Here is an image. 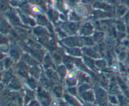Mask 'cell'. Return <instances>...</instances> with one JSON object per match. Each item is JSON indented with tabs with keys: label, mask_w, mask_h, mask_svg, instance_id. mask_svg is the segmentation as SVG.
Masks as SVG:
<instances>
[{
	"label": "cell",
	"mask_w": 129,
	"mask_h": 106,
	"mask_svg": "<svg viewBox=\"0 0 129 106\" xmlns=\"http://www.w3.org/2000/svg\"><path fill=\"white\" fill-rule=\"evenodd\" d=\"M127 31L129 33V25L127 26Z\"/></svg>",
	"instance_id": "obj_36"
},
{
	"label": "cell",
	"mask_w": 129,
	"mask_h": 106,
	"mask_svg": "<svg viewBox=\"0 0 129 106\" xmlns=\"http://www.w3.org/2000/svg\"><path fill=\"white\" fill-rule=\"evenodd\" d=\"M42 83L43 85H44L46 88L49 87L50 86V82H49V80H46V79H44L42 80Z\"/></svg>",
	"instance_id": "obj_29"
},
{
	"label": "cell",
	"mask_w": 129,
	"mask_h": 106,
	"mask_svg": "<svg viewBox=\"0 0 129 106\" xmlns=\"http://www.w3.org/2000/svg\"><path fill=\"white\" fill-rule=\"evenodd\" d=\"M28 106H40V105L37 102L35 101V100H33V101H31V102L28 104Z\"/></svg>",
	"instance_id": "obj_33"
},
{
	"label": "cell",
	"mask_w": 129,
	"mask_h": 106,
	"mask_svg": "<svg viewBox=\"0 0 129 106\" xmlns=\"http://www.w3.org/2000/svg\"><path fill=\"white\" fill-rule=\"evenodd\" d=\"M24 57H24V60H25L26 62H28V64H31V65H35L36 62H35V60H33L31 57H30L28 56V55H25Z\"/></svg>",
	"instance_id": "obj_24"
},
{
	"label": "cell",
	"mask_w": 129,
	"mask_h": 106,
	"mask_svg": "<svg viewBox=\"0 0 129 106\" xmlns=\"http://www.w3.org/2000/svg\"><path fill=\"white\" fill-rule=\"evenodd\" d=\"M94 8L97 10H100L102 11H107V12H110L115 13V6L114 5H110L108 3L104 1H98L93 5Z\"/></svg>",
	"instance_id": "obj_3"
},
{
	"label": "cell",
	"mask_w": 129,
	"mask_h": 106,
	"mask_svg": "<svg viewBox=\"0 0 129 106\" xmlns=\"http://www.w3.org/2000/svg\"><path fill=\"white\" fill-rule=\"evenodd\" d=\"M55 4H56V6L59 10H62L64 9V2L63 0H55Z\"/></svg>",
	"instance_id": "obj_22"
},
{
	"label": "cell",
	"mask_w": 129,
	"mask_h": 106,
	"mask_svg": "<svg viewBox=\"0 0 129 106\" xmlns=\"http://www.w3.org/2000/svg\"><path fill=\"white\" fill-rule=\"evenodd\" d=\"M5 17L7 18L11 25L15 26H20L21 25V21L20 16L18 13L17 10L13 8H11L6 13L3 14Z\"/></svg>",
	"instance_id": "obj_1"
},
{
	"label": "cell",
	"mask_w": 129,
	"mask_h": 106,
	"mask_svg": "<svg viewBox=\"0 0 129 106\" xmlns=\"http://www.w3.org/2000/svg\"><path fill=\"white\" fill-rule=\"evenodd\" d=\"M103 33H101V32H97L96 33V35H94V38L96 39V40H101V39L103 38Z\"/></svg>",
	"instance_id": "obj_28"
},
{
	"label": "cell",
	"mask_w": 129,
	"mask_h": 106,
	"mask_svg": "<svg viewBox=\"0 0 129 106\" xmlns=\"http://www.w3.org/2000/svg\"><path fill=\"white\" fill-rule=\"evenodd\" d=\"M9 87L11 89H15V90H17L20 88V84L15 79H12L11 81L9 83Z\"/></svg>",
	"instance_id": "obj_14"
},
{
	"label": "cell",
	"mask_w": 129,
	"mask_h": 106,
	"mask_svg": "<svg viewBox=\"0 0 129 106\" xmlns=\"http://www.w3.org/2000/svg\"><path fill=\"white\" fill-rule=\"evenodd\" d=\"M66 97L67 101H68V102L69 103V104H71V105H78V102H77V101L76 100H74V99H73V97H71L68 96V95H66Z\"/></svg>",
	"instance_id": "obj_23"
},
{
	"label": "cell",
	"mask_w": 129,
	"mask_h": 106,
	"mask_svg": "<svg viewBox=\"0 0 129 106\" xmlns=\"http://www.w3.org/2000/svg\"><path fill=\"white\" fill-rule=\"evenodd\" d=\"M28 3L35 5V6H39V7H43L45 5V1L44 0H26Z\"/></svg>",
	"instance_id": "obj_15"
},
{
	"label": "cell",
	"mask_w": 129,
	"mask_h": 106,
	"mask_svg": "<svg viewBox=\"0 0 129 106\" xmlns=\"http://www.w3.org/2000/svg\"><path fill=\"white\" fill-rule=\"evenodd\" d=\"M93 30V26L89 23H86L81 29V32L84 35H88L91 33Z\"/></svg>",
	"instance_id": "obj_8"
},
{
	"label": "cell",
	"mask_w": 129,
	"mask_h": 106,
	"mask_svg": "<svg viewBox=\"0 0 129 106\" xmlns=\"http://www.w3.org/2000/svg\"><path fill=\"white\" fill-rule=\"evenodd\" d=\"M115 25L118 30L120 31H123L125 30V26L122 21H116Z\"/></svg>",
	"instance_id": "obj_17"
},
{
	"label": "cell",
	"mask_w": 129,
	"mask_h": 106,
	"mask_svg": "<svg viewBox=\"0 0 129 106\" xmlns=\"http://www.w3.org/2000/svg\"><path fill=\"white\" fill-rule=\"evenodd\" d=\"M60 106H69L65 103H60Z\"/></svg>",
	"instance_id": "obj_35"
},
{
	"label": "cell",
	"mask_w": 129,
	"mask_h": 106,
	"mask_svg": "<svg viewBox=\"0 0 129 106\" xmlns=\"http://www.w3.org/2000/svg\"><path fill=\"white\" fill-rule=\"evenodd\" d=\"M18 73L20 75L24 77L27 76V69L23 63H21L20 64V66L18 68Z\"/></svg>",
	"instance_id": "obj_12"
},
{
	"label": "cell",
	"mask_w": 129,
	"mask_h": 106,
	"mask_svg": "<svg viewBox=\"0 0 129 106\" xmlns=\"http://www.w3.org/2000/svg\"><path fill=\"white\" fill-rule=\"evenodd\" d=\"M120 4H123V5H125L126 6H129V0H118Z\"/></svg>",
	"instance_id": "obj_32"
},
{
	"label": "cell",
	"mask_w": 129,
	"mask_h": 106,
	"mask_svg": "<svg viewBox=\"0 0 129 106\" xmlns=\"http://www.w3.org/2000/svg\"><path fill=\"white\" fill-rule=\"evenodd\" d=\"M59 75L61 78L64 77V75H66V70L64 67H61L59 69Z\"/></svg>",
	"instance_id": "obj_27"
},
{
	"label": "cell",
	"mask_w": 129,
	"mask_h": 106,
	"mask_svg": "<svg viewBox=\"0 0 129 106\" xmlns=\"http://www.w3.org/2000/svg\"><path fill=\"white\" fill-rule=\"evenodd\" d=\"M103 1H105V2L108 3L110 4V5H117V3H118V0H103Z\"/></svg>",
	"instance_id": "obj_30"
},
{
	"label": "cell",
	"mask_w": 129,
	"mask_h": 106,
	"mask_svg": "<svg viewBox=\"0 0 129 106\" xmlns=\"http://www.w3.org/2000/svg\"><path fill=\"white\" fill-rule=\"evenodd\" d=\"M115 15L113 13L107 12L100 10H94L92 12V16L94 19H105L107 18H112Z\"/></svg>",
	"instance_id": "obj_4"
},
{
	"label": "cell",
	"mask_w": 129,
	"mask_h": 106,
	"mask_svg": "<svg viewBox=\"0 0 129 106\" xmlns=\"http://www.w3.org/2000/svg\"><path fill=\"white\" fill-rule=\"evenodd\" d=\"M82 97L84 100L88 102H93L94 100V95L91 92H84L82 94Z\"/></svg>",
	"instance_id": "obj_10"
},
{
	"label": "cell",
	"mask_w": 129,
	"mask_h": 106,
	"mask_svg": "<svg viewBox=\"0 0 129 106\" xmlns=\"http://www.w3.org/2000/svg\"><path fill=\"white\" fill-rule=\"evenodd\" d=\"M123 18H124L125 21L129 24V10L127 11V13H125V15L123 16Z\"/></svg>",
	"instance_id": "obj_31"
},
{
	"label": "cell",
	"mask_w": 129,
	"mask_h": 106,
	"mask_svg": "<svg viewBox=\"0 0 129 106\" xmlns=\"http://www.w3.org/2000/svg\"><path fill=\"white\" fill-rule=\"evenodd\" d=\"M8 42V39L5 36V35L0 33V46L6 45Z\"/></svg>",
	"instance_id": "obj_18"
},
{
	"label": "cell",
	"mask_w": 129,
	"mask_h": 106,
	"mask_svg": "<svg viewBox=\"0 0 129 106\" xmlns=\"http://www.w3.org/2000/svg\"><path fill=\"white\" fill-rule=\"evenodd\" d=\"M34 33H36L37 35L41 36L42 35H45V33H47V32L43 27L38 26V27H36L34 29Z\"/></svg>",
	"instance_id": "obj_16"
},
{
	"label": "cell",
	"mask_w": 129,
	"mask_h": 106,
	"mask_svg": "<svg viewBox=\"0 0 129 106\" xmlns=\"http://www.w3.org/2000/svg\"><path fill=\"white\" fill-rule=\"evenodd\" d=\"M5 59V55L1 51H0V62Z\"/></svg>",
	"instance_id": "obj_34"
},
{
	"label": "cell",
	"mask_w": 129,
	"mask_h": 106,
	"mask_svg": "<svg viewBox=\"0 0 129 106\" xmlns=\"http://www.w3.org/2000/svg\"><path fill=\"white\" fill-rule=\"evenodd\" d=\"M127 11H128L127 6L123 4H120V5H117V6L115 7V15L118 16H123L125 15Z\"/></svg>",
	"instance_id": "obj_5"
},
{
	"label": "cell",
	"mask_w": 129,
	"mask_h": 106,
	"mask_svg": "<svg viewBox=\"0 0 129 106\" xmlns=\"http://www.w3.org/2000/svg\"><path fill=\"white\" fill-rule=\"evenodd\" d=\"M3 64V66L5 67L6 69H8V68H9L11 65L12 61H11V59L8 58V59H5V60H4V62Z\"/></svg>",
	"instance_id": "obj_21"
},
{
	"label": "cell",
	"mask_w": 129,
	"mask_h": 106,
	"mask_svg": "<svg viewBox=\"0 0 129 106\" xmlns=\"http://www.w3.org/2000/svg\"><path fill=\"white\" fill-rule=\"evenodd\" d=\"M12 30L11 25L7 18L3 14H0V33L3 35H6L10 33Z\"/></svg>",
	"instance_id": "obj_2"
},
{
	"label": "cell",
	"mask_w": 129,
	"mask_h": 106,
	"mask_svg": "<svg viewBox=\"0 0 129 106\" xmlns=\"http://www.w3.org/2000/svg\"><path fill=\"white\" fill-rule=\"evenodd\" d=\"M96 98L98 99V101L100 102V104H106V97H107V94L106 92L103 90L102 89H99L98 91L96 92Z\"/></svg>",
	"instance_id": "obj_7"
},
{
	"label": "cell",
	"mask_w": 129,
	"mask_h": 106,
	"mask_svg": "<svg viewBox=\"0 0 129 106\" xmlns=\"http://www.w3.org/2000/svg\"><path fill=\"white\" fill-rule=\"evenodd\" d=\"M98 1H100V0H81V2L83 3L86 4V5H93L95 3H96Z\"/></svg>",
	"instance_id": "obj_25"
},
{
	"label": "cell",
	"mask_w": 129,
	"mask_h": 106,
	"mask_svg": "<svg viewBox=\"0 0 129 106\" xmlns=\"http://www.w3.org/2000/svg\"><path fill=\"white\" fill-rule=\"evenodd\" d=\"M72 21H77L80 20V16L78 15V14L76 12H71L70 13V16H69Z\"/></svg>",
	"instance_id": "obj_19"
},
{
	"label": "cell",
	"mask_w": 129,
	"mask_h": 106,
	"mask_svg": "<svg viewBox=\"0 0 129 106\" xmlns=\"http://www.w3.org/2000/svg\"><path fill=\"white\" fill-rule=\"evenodd\" d=\"M36 21L38 24L41 26H45L48 24V20L44 15L39 14L36 16Z\"/></svg>",
	"instance_id": "obj_9"
},
{
	"label": "cell",
	"mask_w": 129,
	"mask_h": 106,
	"mask_svg": "<svg viewBox=\"0 0 129 106\" xmlns=\"http://www.w3.org/2000/svg\"><path fill=\"white\" fill-rule=\"evenodd\" d=\"M48 76L49 77V78L50 79V80H52V81H57V77L56 74L53 71H51V70H49L48 71Z\"/></svg>",
	"instance_id": "obj_20"
},
{
	"label": "cell",
	"mask_w": 129,
	"mask_h": 106,
	"mask_svg": "<svg viewBox=\"0 0 129 106\" xmlns=\"http://www.w3.org/2000/svg\"><path fill=\"white\" fill-rule=\"evenodd\" d=\"M11 0H0V14H4L11 8Z\"/></svg>",
	"instance_id": "obj_6"
},
{
	"label": "cell",
	"mask_w": 129,
	"mask_h": 106,
	"mask_svg": "<svg viewBox=\"0 0 129 106\" xmlns=\"http://www.w3.org/2000/svg\"><path fill=\"white\" fill-rule=\"evenodd\" d=\"M48 15H49V18H50L51 20H57V18H59V13H58L57 11H55L54 10H52V9H50L48 11Z\"/></svg>",
	"instance_id": "obj_13"
},
{
	"label": "cell",
	"mask_w": 129,
	"mask_h": 106,
	"mask_svg": "<svg viewBox=\"0 0 129 106\" xmlns=\"http://www.w3.org/2000/svg\"><path fill=\"white\" fill-rule=\"evenodd\" d=\"M20 1H21V0H20Z\"/></svg>",
	"instance_id": "obj_38"
},
{
	"label": "cell",
	"mask_w": 129,
	"mask_h": 106,
	"mask_svg": "<svg viewBox=\"0 0 129 106\" xmlns=\"http://www.w3.org/2000/svg\"><path fill=\"white\" fill-rule=\"evenodd\" d=\"M54 94L56 95V96L57 97H60V95H61V94H62V89L60 87H55V89H54Z\"/></svg>",
	"instance_id": "obj_26"
},
{
	"label": "cell",
	"mask_w": 129,
	"mask_h": 106,
	"mask_svg": "<svg viewBox=\"0 0 129 106\" xmlns=\"http://www.w3.org/2000/svg\"><path fill=\"white\" fill-rule=\"evenodd\" d=\"M10 55L11 59H13V60H18L19 57H20V54H19L18 51L17 49L15 48H12L11 49H10Z\"/></svg>",
	"instance_id": "obj_11"
},
{
	"label": "cell",
	"mask_w": 129,
	"mask_h": 106,
	"mask_svg": "<svg viewBox=\"0 0 129 106\" xmlns=\"http://www.w3.org/2000/svg\"><path fill=\"white\" fill-rule=\"evenodd\" d=\"M2 79V77H1V74H0V80H1V79Z\"/></svg>",
	"instance_id": "obj_37"
}]
</instances>
